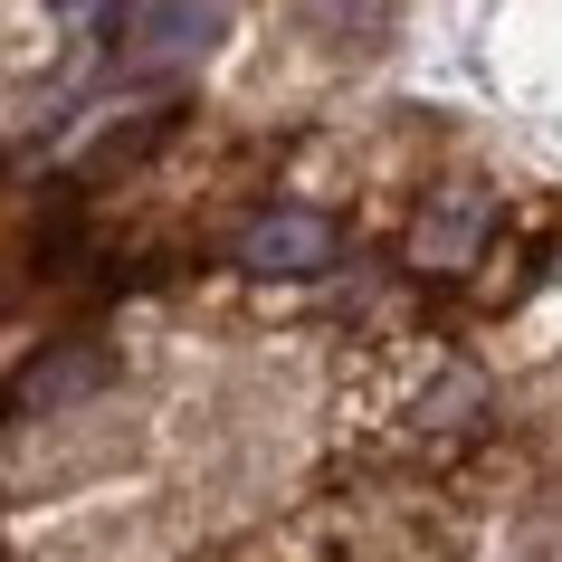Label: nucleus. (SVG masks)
<instances>
[{
	"mask_svg": "<svg viewBox=\"0 0 562 562\" xmlns=\"http://www.w3.org/2000/svg\"><path fill=\"white\" fill-rule=\"evenodd\" d=\"M229 30V0H115V48L134 58H201Z\"/></svg>",
	"mask_w": 562,
	"mask_h": 562,
	"instance_id": "nucleus-1",
	"label": "nucleus"
},
{
	"mask_svg": "<svg viewBox=\"0 0 562 562\" xmlns=\"http://www.w3.org/2000/svg\"><path fill=\"white\" fill-rule=\"evenodd\" d=\"M238 258L258 267V277H315V267H334V220H315V210H267Z\"/></svg>",
	"mask_w": 562,
	"mask_h": 562,
	"instance_id": "nucleus-2",
	"label": "nucleus"
}]
</instances>
